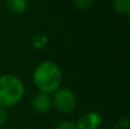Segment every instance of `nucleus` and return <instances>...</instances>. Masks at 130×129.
<instances>
[{
    "instance_id": "obj_1",
    "label": "nucleus",
    "mask_w": 130,
    "mask_h": 129,
    "mask_svg": "<svg viewBox=\"0 0 130 129\" xmlns=\"http://www.w3.org/2000/svg\"><path fill=\"white\" fill-rule=\"evenodd\" d=\"M31 79L38 91L52 95L62 86L63 71L55 61L42 59L33 68Z\"/></svg>"
},
{
    "instance_id": "obj_2",
    "label": "nucleus",
    "mask_w": 130,
    "mask_h": 129,
    "mask_svg": "<svg viewBox=\"0 0 130 129\" xmlns=\"http://www.w3.org/2000/svg\"><path fill=\"white\" fill-rule=\"evenodd\" d=\"M25 95V85L18 75L0 74V107L10 109L21 103Z\"/></svg>"
},
{
    "instance_id": "obj_3",
    "label": "nucleus",
    "mask_w": 130,
    "mask_h": 129,
    "mask_svg": "<svg viewBox=\"0 0 130 129\" xmlns=\"http://www.w3.org/2000/svg\"><path fill=\"white\" fill-rule=\"evenodd\" d=\"M52 109L61 114H70L75 110L76 96L69 87L61 86L52 94Z\"/></svg>"
},
{
    "instance_id": "obj_4",
    "label": "nucleus",
    "mask_w": 130,
    "mask_h": 129,
    "mask_svg": "<svg viewBox=\"0 0 130 129\" xmlns=\"http://www.w3.org/2000/svg\"><path fill=\"white\" fill-rule=\"evenodd\" d=\"M102 122H103L102 114L97 111L90 110L79 116L74 123L78 129H98L102 126Z\"/></svg>"
},
{
    "instance_id": "obj_5",
    "label": "nucleus",
    "mask_w": 130,
    "mask_h": 129,
    "mask_svg": "<svg viewBox=\"0 0 130 129\" xmlns=\"http://www.w3.org/2000/svg\"><path fill=\"white\" fill-rule=\"evenodd\" d=\"M31 106L37 114L48 113L52 110V96L42 91H37L32 97Z\"/></svg>"
},
{
    "instance_id": "obj_6",
    "label": "nucleus",
    "mask_w": 130,
    "mask_h": 129,
    "mask_svg": "<svg viewBox=\"0 0 130 129\" xmlns=\"http://www.w3.org/2000/svg\"><path fill=\"white\" fill-rule=\"evenodd\" d=\"M5 6L9 13L21 15L27 10L29 1L27 0H5Z\"/></svg>"
},
{
    "instance_id": "obj_7",
    "label": "nucleus",
    "mask_w": 130,
    "mask_h": 129,
    "mask_svg": "<svg viewBox=\"0 0 130 129\" xmlns=\"http://www.w3.org/2000/svg\"><path fill=\"white\" fill-rule=\"evenodd\" d=\"M114 13L128 17L130 14V0H111Z\"/></svg>"
},
{
    "instance_id": "obj_8",
    "label": "nucleus",
    "mask_w": 130,
    "mask_h": 129,
    "mask_svg": "<svg viewBox=\"0 0 130 129\" xmlns=\"http://www.w3.org/2000/svg\"><path fill=\"white\" fill-rule=\"evenodd\" d=\"M71 1L73 2V5L75 6L76 9H79L81 11H85L91 8L94 0H71Z\"/></svg>"
},
{
    "instance_id": "obj_9",
    "label": "nucleus",
    "mask_w": 130,
    "mask_h": 129,
    "mask_svg": "<svg viewBox=\"0 0 130 129\" xmlns=\"http://www.w3.org/2000/svg\"><path fill=\"white\" fill-rule=\"evenodd\" d=\"M55 129H78V127L72 121H62L55 127Z\"/></svg>"
},
{
    "instance_id": "obj_10",
    "label": "nucleus",
    "mask_w": 130,
    "mask_h": 129,
    "mask_svg": "<svg viewBox=\"0 0 130 129\" xmlns=\"http://www.w3.org/2000/svg\"><path fill=\"white\" fill-rule=\"evenodd\" d=\"M8 118H9V114H8L7 109L0 107V127L6 125L7 121H8Z\"/></svg>"
},
{
    "instance_id": "obj_11",
    "label": "nucleus",
    "mask_w": 130,
    "mask_h": 129,
    "mask_svg": "<svg viewBox=\"0 0 130 129\" xmlns=\"http://www.w3.org/2000/svg\"><path fill=\"white\" fill-rule=\"evenodd\" d=\"M98 1H103V2H107V1H111V0H98Z\"/></svg>"
},
{
    "instance_id": "obj_12",
    "label": "nucleus",
    "mask_w": 130,
    "mask_h": 129,
    "mask_svg": "<svg viewBox=\"0 0 130 129\" xmlns=\"http://www.w3.org/2000/svg\"><path fill=\"white\" fill-rule=\"evenodd\" d=\"M39 1H48V0H39Z\"/></svg>"
}]
</instances>
